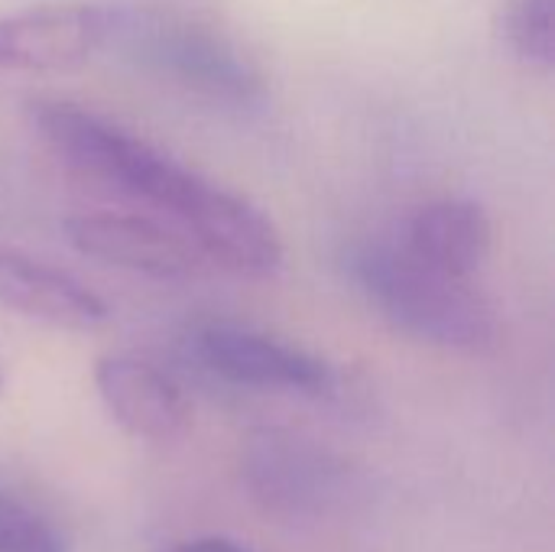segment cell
<instances>
[{
	"mask_svg": "<svg viewBox=\"0 0 555 552\" xmlns=\"http://www.w3.org/2000/svg\"><path fill=\"white\" fill-rule=\"evenodd\" d=\"M195 361L234 387L283 390L302 397H328L335 390V371L322 358L241 325H205L192 335Z\"/></svg>",
	"mask_w": 555,
	"mask_h": 552,
	"instance_id": "cell-5",
	"label": "cell"
},
{
	"mask_svg": "<svg viewBox=\"0 0 555 552\" xmlns=\"http://www.w3.org/2000/svg\"><path fill=\"white\" fill-rule=\"evenodd\" d=\"M0 306L23 319L72 332L98 329L111 316L107 303L85 283L13 247H0Z\"/></svg>",
	"mask_w": 555,
	"mask_h": 552,
	"instance_id": "cell-10",
	"label": "cell"
},
{
	"mask_svg": "<svg viewBox=\"0 0 555 552\" xmlns=\"http://www.w3.org/2000/svg\"><path fill=\"white\" fill-rule=\"evenodd\" d=\"M62 234L81 257L153 280H185L195 270L192 247L150 218L88 211L65 218Z\"/></svg>",
	"mask_w": 555,
	"mask_h": 552,
	"instance_id": "cell-8",
	"label": "cell"
},
{
	"mask_svg": "<svg viewBox=\"0 0 555 552\" xmlns=\"http://www.w3.org/2000/svg\"><path fill=\"white\" fill-rule=\"evenodd\" d=\"M501 42L527 65H555V0H504L498 10Z\"/></svg>",
	"mask_w": 555,
	"mask_h": 552,
	"instance_id": "cell-12",
	"label": "cell"
},
{
	"mask_svg": "<svg viewBox=\"0 0 555 552\" xmlns=\"http://www.w3.org/2000/svg\"><path fill=\"white\" fill-rule=\"evenodd\" d=\"M351 280L387 325L423 345L485 351L498 338L491 303L462 277L423 264L406 244L367 241L351 251Z\"/></svg>",
	"mask_w": 555,
	"mask_h": 552,
	"instance_id": "cell-1",
	"label": "cell"
},
{
	"mask_svg": "<svg viewBox=\"0 0 555 552\" xmlns=\"http://www.w3.org/2000/svg\"><path fill=\"white\" fill-rule=\"evenodd\" d=\"M26 114L33 130L62 163H68L81 176L130 192L156 208L176 211L195 176L182 163L169 159L166 153L140 140L137 133L72 101L39 98L26 104Z\"/></svg>",
	"mask_w": 555,
	"mask_h": 552,
	"instance_id": "cell-2",
	"label": "cell"
},
{
	"mask_svg": "<svg viewBox=\"0 0 555 552\" xmlns=\"http://www.w3.org/2000/svg\"><path fill=\"white\" fill-rule=\"evenodd\" d=\"M0 552H68L62 530L20 491L0 485Z\"/></svg>",
	"mask_w": 555,
	"mask_h": 552,
	"instance_id": "cell-13",
	"label": "cell"
},
{
	"mask_svg": "<svg viewBox=\"0 0 555 552\" xmlns=\"http://www.w3.org/2000/svg\"><path fill=\"white\" fill-rule=\"evenodd\" d=\"M114 10L46 3L0 16V72H52L91 59L111 36Z\"/></svg>",
	"mask_w": 555,
	"mask_h": 552,
	"instance_id": "cell-7",
	"label": "cell"
},
{
	"mask_svg": "<svg viewBox=\"0 0 555 552\" xmlns=\"http://www.w3.org/2000/svg\"><path fill=\"white\" fill-rule=\"evenodd\" d=\"M94 387L114 423L137 439L169 442L189 426V403L182 390L140 358H101L94 364Z\"/></svg>",
	"mask_w": 555,
	"mask_h": 552,
	"instance_id": "cell-9",
	"label": "cell"
},
{
	"mask_svg": "<svg viewBox=\"0 0 555 552\" xmlns=\"http://www.w3.org/2000/svg\"><path fill=\"white\" fill-rule=\"evenodd\" d=\"M166 552H247V550H241L237 543H228V540H189V543L169 547Z\"/></svg>",
	"mask_w": 555,
	"mask_h": 552,
	"instance_id": "cell-14",
	"label": "cell"
},
{
	"mask_svg": "<svg viewBox=\"0 0 555 552\" xmlns=\"http://www.w3.org/2000/svg\"><path fill=\"white\" fill-rule=\"evenodd\" d=\"M117 42L137 65L231 107L263 101V75L218 29L153 10H114L107 42Z\"/></svg>",
	"mask_w": 555,
	"mask_h": 552,
	"instance_id": "cell-3",
	"label": "cell"
},
{
	"mask_svg": "<svg viewBox=\"0 0 555 552\" xmlns=\"http://www.w3.org/2000/svg\"><path fill=\"white\" fill-rule=\"evenodd\" d=\"M195 244L244 277H270L283 264V241L276 224L247 198L198 176L185 205L176 215Z\"/></svg>",
	"mask_w": 555,
	"mask_h": 552,
	"instance_id": "cell-6",
	"label": "cell"
},
{
	"mask_svg": "<svg viewBox=\"0 0 555 552\" xmlns=\"http://www.w3.org/2000/svg\"><path fill=\"white\" fill-rule=\"evenodd\" d=\"M0 394H3V371H0Z\"/></svg>",
	"mask_w": 555,
	"mask_h": 552,
	"instance_id": "cell-15",
	"label": "cell"
},
{
	"mask_svg": "<svg viewBox=\"0 0 555 552\" xmlns=\"http://www.w3.org/2000/svg\"><path fill=\"white\" fill-rule=\"evenodd\" d=\"M403 244L423 264L472 280L491 254V218L478 202L442 198L413 215Z\"/></svg>",
	"mask_w": 555,
	"mask_h": 552,
	"instance_id": "cell-11",
	"label": "cell"
},
{
	"mask_svg": "<svg viewBox=\"0 0 555 552\" xmlns=\"http://www.w3.org/2000/svg\"><path fill=\"white\" fill-rule=\"evenodd\" d=\"M241 472L254 501L289 524L335 517L354 495V475L338 455L286 429H257L244 446Z\"/></svg>",
	"mask_w": 555,
	"mask_h": 552,
	"instance_id": "cell-4",
	"label": "cell"
}]
</instances>
